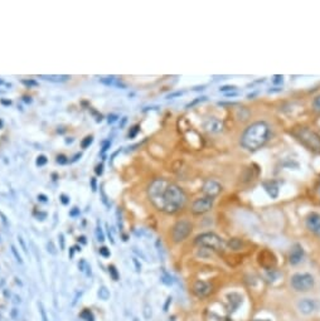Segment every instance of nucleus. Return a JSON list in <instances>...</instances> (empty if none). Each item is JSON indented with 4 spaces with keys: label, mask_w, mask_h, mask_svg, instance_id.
<instances>
[{
    "label": "nucleus",
    "mask_w": 320,
    "mask_h": 321,
    "mask_svg": "<svg viewBox=\"0 0 320 321\" xmlns=\"http://www.w3.org/2000/svg\"><path fill=\"white\" fill-rule=\"evenodd\" d=\"M148 197L158 210L167 214L179 212L187 201L184 190L164 178H158L150 183L148 186Z\"/></svg>",
    "instance_id": "obj_1"
},
{
    "label": "nucleus",
    "mask_w": 320,
    "mask_h": 321,
    "mask_svg": "<svg viewBox=\"0 0 320 321\" xmlns=\"http://www.w3.org/2000/svg\"><path fill=\"white\" fill-rule=\"evenodd\" d=\"M271 128L265 121H257L245 128L241 135V145L248 151H257L270 140Z\"/></svg>",
    "instance_id": "obj_2"
},
{
    "label": "nucleus",
    "mask_w": 320,
    "mask_h": 321,
    "mask_svg": "<svg viewBox=\"0 0 320 321\" xmlns=\"http://www.w3.org/2000/svg\"><path fill=\"white\" fill-rule=\"evenodd\" d=\"M301 144L314 152H320V135L309 127H299L292 132Z\"/></svg>",
    "instance_id": "obj_3"
},
{
    "label": "nucleus",
    "mask_w": 320,
    "mask_h": 321,
    "mask_svg": "<svg viewBox=\"0 0 320 321\" xmlns=\"http://www.w3.org/2000/svg\"><path fill=\"white\" fill-rule=\"evenodd\" d=\"M194 243L202 248H208L216 252H223L226 249V242L214 233H202L194 239Z\"/></svg>",
    "instance_id": "obj_4"
},
{
    "label": "nucleus",
    "mask_w": 320,
    "mask_h": 321,
    "mask_svg": "<svg viewBox=\"0 0 320 321\" xmlns=\"http://www.w3.org/2000/svg\"><path fill=\"white\" fill-rule=\"evenodd\" d=\"M291 286L294 290L305 292L314 287V277L309 273H296L291 277Z\"/></svg>",
    "instance_id": "obj_5"
},
{
    "label": "nucleus",
    "mask_w": 320,
    "mask_h": 321,
    "mask_svg": "<svg viewBox=\"0 0 320 321\" xmlns=\"http://www.w3.org/2000/svg\"><path fill=\"white\" fill-rule=\"evenodd\" d=\"M193 225L191 222L188 220H179L174 224V227L172 229V238L175 243H179L184 241L187 237L192 233Z\"/></svg>",
    "instance_id": "obj_6"
},
{
    "label": "nucleus",
    "mask_w": 320,
    "mask_h": 321,
    "mask_svg": "<svg viewBox=\"0 0 320 321\" xmlns=\"http://www.w3.org/2000/svg\"><path fill=\"white\" fill-rule=\"evenodd\" d=\"M213 204H214V199H212V198H208V197L198 198L192 204V213L195 214V216H202V214L209 212L213 208Z\"/></svg>",
    "instance_id": "obj_7"
},
{
    "label": "nucleus",
    "mask_w": 320,
    "mask_h": 321,
    "mask_svg": "<svg viewBox=\"0 0 320 321\" xmlns=\"http://www.w3.org/2000/svg\"><path fill=\"white\" fill-rule=\"evenodd\" d=\"M202 192L204 194V197H208V198H212L214 199L216 197H218L222 192V185L217 182V180H213V179H208L204 182L203 186H202Z\"/></svg>",
    "instance_id": "obj_8"
},
{
    "label": "nucleus",
    "mask_w": 320,
    "mask_h": 321,
    "mask_svg": "<svg viewBox=\"0 0 320 321\" xmlns=\"http://www.w3.org/2000/svg\"><path fill=\"white\" fill-rule=\"evenodd\" d=\"M212 292V285L206 282V281H195L193 285V293L199 297V299H203V297H207L209 293Z\"/></svg>",
    "instance_id": "obj_9"
},
{
    "label": "nucleus",
    "mask_w": 320,
    "mask_h": 321,
    "mask_svg": "<svg viewBox=\"0 0 320 321\" xmlns=\"http://www.w3.org/2000/svg\"><path fill=\"white\" fill-rule=\"evenodd\" d=\"M204 128L212 134L221 132L223 130V121L217 117H209L204 121Z\"/></svg>",
    "instance_id": "obj_10"
},
{
    "label": "nucleus",
    "mask_w": 320,
    "mask_h": 321,
    "mask_svg": "<svg viewBox=\"0 0 320 321\" xmlns=\"http://www.w3.org/2000/svg\"><path fill=\"white\" fill-rule=\"evenodd\" d=\"M298 308H299L300 312H303L305 315H309L318 308V302L315 300H311V299H303L298 302Z\"/></svg>",
    "instance_id": "obj_11"
},
{
    "label": "nucleus",
    "mask_w": 320,
    "mask_h": 321,
    "mask_svg": "<svg viewBox=\"0 0 320 321\" xmlns=\"http://www.w3.org/2000/svg\"><path fill=\"white\" fill-rule=\"evenodd\" d=\"M306 225L311 232L320 234V216L316 213H311L309 217L306 218Z\"/></svg>",
    "instance_id": "obj_12"
},
{
    "label": "nucleus",
    "mask_w": 320,
    "mask_h": 321,
    "mask_svg": "<svg viewBox=\"0 0 320 321\" xmlns=\"http://www.w3.org/2000/svg\"><path fill=\"white\" fill-rule=\"evenodd\" d=\"M304 257V251H303V247L299 246V244H295L291 249L290 252V257H289V261L291 265H298L300 261L303 259Z\"/></svg>",
    "instance_id": "obj_13"
},
{
    "label": "nucleus",
    "mask_w": 320,
    "mask_h": 321,
    "mask_svg": "<svg viewBox=\"0 0 320 321\" xmlns=\"http://www.w3.org/2000/svg\"><path fill=\"white\" fill-rule=\"evenodd\" d=\"M265 189H266V192L268 193V195L271 198H276L279 195V186L275 182H267L264 184Z\"/></svg>",
    "instance_id": "obj_14"
},
{
    "label": "nucleus",
    "mask_w": 320,
    "mask_h": 321,
    "mask_svg": "<svg viewBox=\"0 0 320 321\" xmlns=\"http://www.w3.org/2000/svg\"><path fill=\"white\" fill-rule=\"evenodd\" d=\"M39 78H43L45 81H51V82H64L69 78V76H59V75H51V76H44V75H40Z\"/></svg>",
    "instance_id": "obj_15"
},
{
    "label": "nucleus",
    "mask_w": 320,
    "mask_h": 321,
    "mask_svg": "<svg viewBox=\"0 0 320 321\" xmlns=\"http://www.w3.org/2000/svg\"><path fill=\"white\" fill-rule=\"evenodd\" d=\"M97 295H98L100 299L103 300V301H107V300L110 299V291L107 290V287H106V286H101V287L98 289Z\"/></svg>",
    "instance_id": "obj_16"
},
{
    "label": "nucleus",
    "mask_w": 320,
    "mask_h": 321,
    "mask_svg": "<svg viewBox=\"0 0 320 321\" xmlns=\"http://www.w3.org/2000/svg\"><path fill=\"white\" fill-rule=\"evenodd\" d=\"M116 78L114 77V76H109V77H102V78H100V82L101 83H103V85H106V86H112V85H116Z\"/></svg>",
    "instance_id": "obj_17"
},
{
    "label": "nucleus",
    "mask_w": 320,
    "mask_h": 321,
    "mask_svg": "<svg viewBox=\"0 0 320 321\" xmlns=\"http://www.w3.org/2000/svg\"><path fill=\"white\" fill-rule=\"evenodd\" d=\"M38 308H39V314H40L42 321H49V320H48V315H47V312H45L44 305H43L42 302H38Z\"/></svg>",
    "instance_id": "obj_18"
},
{
    "label": "nucleus",
    "mask_w": 320,
    "mask_h": 321,
    "mask_svg": "<svg viewBox=\"0 0 320 321\" xmlns=\"http://www.w3.org/2000/svg\"><path fill=\"white\" fill-rule=\"evenodd\" d=\"M81 317L82 319H85L86 321H93L94 320V317H93V314L88 310V308H86L85 311H82V314H81Z\"/></svg>",
    "instance_id": "obj_19"
},
{
    "label": "nucleus",
    "mask_w": 320,
    "mask_h": 321,
    "mask_svg": "<svg viewBox=\"0 0 320 321\" xmlns=\"http://www.w3.org/2000/svg\"><path fill=\"white\" fill-rule=\"evenodd\" d=\"M109 273L111 275V277H112L114 281H118V278H120V276H118V272H117V269H116L115 266H109Z\"/></svg>",
    "instance_id": "obj_20"
},
{
    "label": "nucleus",
    "mask_w": 320,
    "mask_h": 321,
    "mask_svg": "<svg viewBox=\"0 0 320 321\" xmlns=\"http://www.w3.org/2000/svg\"><path fill=\"white\" fill-rule=\"evenodd\" d=\"M313 109L316 111V112H320V93L316 94L313 100Z\"/></svg>",
    "instance_id": "obj_21"
},
{
    "label": "nucleus",
    "mask_w": 320,
    "mask_h": 321,
    "mask_svg": "<svg viewBox=\"0 0 320 321\" xmlns=\"http://www.w3.org/2000/svg\"><path fill=\"white\" fill-rule=\"evenodd\" d=\"M92 141H93V137H92V136L85 137L83 140H82V142H81V147H82V149H87V147L92 144Z\"/></svg>",
    "instance_id": "obj_22"
},
{
    "label": "nucleus",
    "mask_w": 320,
    "mask_h": 321,
    "mask_svg": "<svg viewBox=\"0 0 320 321\" xmlns=\"http://www.w3.org/2000/svg\"><path fill=\"white\" fill-rule=\"evenodd\" d=\"M10 248H11V253L14 254V257H15V259H17V262L21 265V263H23V258H21V256L19 254V252H18V249H17V248H15L14 246H11Z\"/></svg>",
    "instance_id": "obj_23"
},
{
    "label": "nucleus",
    "mask_w": 320,
    "mask_h": 321,
    "mask_svg": "<svg viewBox=\"0 0 320 321\" xmlns=\"http://www.w3.org/2000/svg\"><path fill=\"white\" fill-rule=\"evenodd\" d=\"M98 252H100V254H101L102 257H105V258H109V257L111 256V252H110V249H109L107 247H101V248L98 249Z\"/></svg>",
    "instance_id": "obj_24"
},
{
    "label": "nucleus",
    "mask_w": 320,
    "mask_h": 321,
    "mask_svg": "<svg viewBox=\"0 0 320 321\" xmlns=\"http://www.w3.org/2000/svg\"><path fill=\"white\" fill-rule=\"evenodd\" d=\"M139 131H140V126H139V125H135V126L131 128V131L129 132V137H130V139H134V137L137 135Z\"/></svg>",
    "instance_id": "obj_25"
},
{
    "label": "nucleus",
    "mask_w": 320,
    "mask_h": 321,
    "mask_svg": "<svg viewBox=\"0 0 320 321\" xmlns=\"http://www.w3.org/2000/svg\"><path fill=\"white\" fill-rule=\"evenodd\" d=\"M96 237H97V241H98V242H103V241H105V234H103L101 227H97V229H96Z\"/></svg>",
    "instance_id": "obj_26"
},
{
    "label": "nucleus",
    "mask_w": 320,
    "mask_h": 321,
    "mask_svg": "<svg viewBox=\"0 0 320 321\" xmlns=\"http://www.w3.org/2000/svg\"><path fill=\"white\" fill-rule=\"evenodd\" d=\"M47 161H48V160H47V158H45L44 155H39V156L37 158V165H38V166H43V165H45Z\"/></svg>",
    "instance_id": "obj_27"
},
{
    "label": "nucleus",
    "mask_w": 320,
    "mask_h": 321,
    "mask_svg": "<svg viewBox=\"0 0 320 321\" xmlns=\"http://www.w3.org/2000/svg\"><path fill=\"white\" fill-rule=\"evenodd\" d=\"M59 199H61V201H62V204H63V205H67V204H69V197H67L66 194H61V197H59Z\"/></svg>",
    "instance_id": "obj_28"
},
{
    "label": "nucleus",
    "mask_w": 320,
    "mask_h": 321,
    "mask_svg": "<svg viewBox=\"0 0 320 321\" xmlns=\"http://www.w3.org/2000/svg\"><path fill=\"white\" fill-rule=\"evenodd\" d=\"M67 158L64 156V155H58L57 156V162L58 164H61V165H63V164H67Z\"/></svg>",
    "instance_id": "obj_29"
},
{
    "label": "nucleus",
    "mask_w": 320,
    "mask_h": 321,
    "mask_svg": "<svg viewBox=\"0 0 320 321\" xmlns=\"http://www.w3.org/2000/svg\"><path fill=\"white\" fill-rule=\"evenodd\" d=\"M91 188H92V192H96L97 190V180H96V178H91Z\"/></svg>",
    "instance_id": "obj_30"
},
{
    "label": "nucleus",
    "mask_w": 320,
    "mask_h": 321,
    "mask_svg": "<svg viewBox=\"0 0 320 321\" xmlns=\"http://www.w3.org/2000/svg\"><path fill=\"white\" fill-rule=\"evenodd\" d=\"M47 248H48V252H51L52 254H56V248L53 246V242H48V244H47Z\"/></svg>",
    "instance_id": "obj_31"
},
{
    "label": "nucleus",
    "mask_w": 320,
    "mask_h": 321,
    "mask_svg": "<svg viewBox=\"0 0 320 321\" xmlns=\"http://www.w3.org/2000/svg\"><path fill=\"white\" fill-rule=\"evenodd\" d=\"M18 242L20 243V246H21V248H23V251H24L25 253H28V249H27V246H25V242L23 241V238L21 237H18Z\"/></svg>",
    "instance_id": "obj_32"
},
{
    "label": "nucleus",
    "mask_w": 320,
    "mask_h": 321,
    "mask_svg": "<svg viewBox=\"0 0 320 321\" xmlns=\"http://www.w3.org/2000/svg\"><path fill=\"white\" fill-rule=\"evenodd\" d=\"M94 173H96L97 175H102V173H103V165H102V164H98V165L96 166V169H94Z\"/></svg>",
    "instance_id": "obj_33"
},
{
    "label": "nucleus",
    "mask_w": 320,
    "mask_h": 321,
    "mask_svg": "<svg viewBox=\"0 0 320 321\" xmlns=\"http://www.w3.org/2000/svg\"><path fill=\"white\" fill-rule=\"evenodd\" d=\"M117 118H118L117 115H114V113H112V115H109V117H107V122H109V124H114V122L117 120Z\"/></svg>",
    "instance_id": "obj_34"
},
{
    "label": "nucleus",
    "mask_w": 320,
    "mask_h": 321,
    "mask_svg": "<svg viewBox=\"0 0 320 321\" xmlns=\"http://www.w3.org/2000/svg\"><path fill=\"white\" fill-rule=\"evenodd\" d=\"M69 216H71V217H77V216H79V209H78V208H73L72 210L69 212Z\"/></svg>",
    "instance_id": "obj_35"
},
{
    "label": "nucleus",
    "mask_w": 320,
    "mask_h": 321,
    "mask_svg": "<svg viewBox=\"0 0 320 321\" xmlns=\"http://www.w3.org/2000/svg\"><path fill=\"white\" fill-rule=\"evenodd\" d=\"M38 200L42 201V203H47V201H48V197L44 195V194H39L38 195Z\"/></svg>",
    "instance_id": "obj_36"
},
{
    "label": "nucleus",
    "mask_w": 320,
    "mask_h": 321,
    "mask_svg": "<svg viewBox=\"0 0 320 321\" xmlns=\"http://www.w3.org/2000/svg\"><path fill=\"white\" fill-rule=\"evenodd\" d=\"M58 238H59V243H61V249H64V237H63V234L61 233L58 235Z\"/></svg>",
    "instance_id": "obj_37"
},
{
    "label": "nucleus",
    "mask_w": 320,
    "mask_h": 321,
    "mask_svg": "<svg viewBox=\"0 0 320 321\" xmlns=\"http://www.w3.org/2000/svg\"><path fill=\"white\" fill-rule=\"evenodd\" d=\"M110 145H111V142H110V141H105V142H103V146H102V152H106V151H107V149L110 147Z\"/></svg>",
    "instance_id": "obj_38"
},
{
    "label": "nucleus",
    "mask_w": 320,
    "mask_h": 321,
    "mask_svg": "<svg viewBox=\"0 0 320 321\" xmlns=\"http://www.w3.org/2000/svg\"><path fill=\"white\" fill-rule=\"evenodd\" d=\"M85 266H86V262H85V259H81V262L78 263V268H79L81 271H85V268H86Z\"/></svg>",
    "instance_id": "obj_39"
},
{
    "label": "nucleus",
    "mask_w": 320,
    "mask_h": 321,
    "mask_svg": "<svg viewBox=\"0 0 320 321\" xmlns=\"http://www.w3.org/2000/svg\"><path fill=\"white\" fill-rule=\"evenodd\" d=\"M23 83H24V85H27V86H37V82L35 81H23Z\"/></svg>",
    "instance_id": "obj_40"
},
{
    "label": "nucleus",
    "mask_w": 320,
    "mask_h": 321,
    "mask_svg": "<svg viewBox=\"0 0 320 321\" xmlns=\"http://www.w3.org/2000/svg\"><path fill=\"white\" fill-rule=\"evenodd\" d=\"M133 262H134V265H135V267H136V271H137V272H140V269H141V266H140V263L137 262V259H136V258H134V259H133Z\"/></svg>",
    "instance_id": "obj_41"
},
{
    "label": "nucleus",
    "mask_w": 320,
    "mask_h": 321,
    "mask_svg": "<svg viewBox=\"0 0 320 321\" xmlns=\"http://www.w3.org/2000/svg\"><path fill=\"white\" fill-rule=\"evenodd\" d=\"M170 302H172V297H168L167 302H165V305H164V311H167V310H168V306H169Z\"/></svg>",
    "instance_id": "obj_42"
},
{
    "label": "nucleus",
    "mask_w": 320,
    "mask_h": 321,
    "mask_svg": "<svg viewBox=\"0 0 320 321\" xmlns=\"http://www.w3.org/2000/svg\"><path fill=\"white\" fill-rule=\"evenodd\" d=\"M226 90L233 91V90H236V87H234V86H226V87H222V88H221V91H226Z\"/></svg>",
    "instance_id": "obj_43"
},
{
    "label": "nucleus",
    "mask_w": 320,
    "mask_h": 321,
    "mask_svg": "<svg viewBox=\"0 0 320 321\" xmlns=\"http://www.w3.org/2000/svg\"><path fill=\"white\" fill-rule=\"evenodd\" d=\"M0 102H2V105H4V106H10V105H11V101H10V100H2Z\"/></svg>",
    "instance_id": "obj_44"
},
{
    "label": "nucleus",
    "mask_w": 320,
    "mask_h": 321,
    "mask_svg": "<svg viewBox=\"0 0 320 321\" xmlns=\"http://www.w3.org/2000/svg\"><path fill=\"white\" fill-rule=\"evenodd\" d=\"M78 241H79L82 244H86V243H87V241H86V237H83V235H82V237H79V238H78Z\"/></svg>",
    "instance_id": "obj_45"
},
{
    "label": "nucleus",
    "mask_w": 320,
    "mask_h": 321,
    "mask_svg": "<svg viewBox=\"0 0 320 321\" xmlns=\"http://www.w3.org/2000/svg\"><path fill=\"white\" fill-rule=\"evenodd\" d=\"M73 254H75V248H69V252H68L69 258H73Z\"/></svg>",
    "instance_id": "obj_46"
},
{
    "label": "nucleus",
    "mask_w": 320,
    "mask_h": 321,
    "mask_svg": "<svg viewBox=\"0 0 320 321\" xmlns=\"http://www.w3.org/2000/svg\"><path fill=\"white\" fill-rule=\"evenodd\" d=\"M276 79H274V83H279V82H282V76H275Z\"/></svg>",
    "instance_id": "obj_47"
},
{
    "label": "nucleus",
    "mask_w": 320,
    "mask_h": 321,
    "mask_svg": "<svg viewBox=\"0 0 320 321\" xmlns=\"http://www.w3.org/2000/svg\"><path fill=\"white\" fill-rule=\"evenodd\" d=\"M86 269H87V272H86V275L87 276H91V266H88V265H86Z\"/></svg>",
    "instance_id": "obj_48"
},
{
    "label": "nucleus",
    "mask_w": 320,
    "mask_h": 321,
    "mask_svg": "<svg viewBox=\"0 0 320 321\" xmlns=\"http://www.w3.org/2000/svg\"><path fill=\"white\" fill-rule=\"evenodd\" d=\"M45 217H47L45 213H39L38 214V218H40V220H43V218H45Z\"/></svg>",
    "instance_id": "obj_49"
},
{
    "label": "nucleus",
    "mask_w": 320,
    "mask_h": 321,
    "mask_svg": "<svg viewBox=\"0 0 320 321\" xmlns=\"http://www.w3.org/2000/svg\"><path fill=\"white\" fill-rule=\"evenodd\" d=\"M78 158H81V152H79V154H76V155H75V158H73V160H72V161H77V160H78Z\"/></svg>",
    "instance_id": "obj_50"
},
{
    "label": "nucleus",
    "mask_w": 320,
    "mask_h": 321,
    "mask_svg": "<svg viewBox=\"0 0 320 321\" xmlns=\"http://www.w3.org/2000/svg\"><path fill=\"white\" fill-rule=\"evenodd\" d=\"M24 101H25L27 103H30V102H32V98H30V97H24Z\"/></svg>",
    "instance_id": "obj_51"
},
{
    "label": "nucleus",
    "mask_w": 320,
    "mask_h": 321,
    "mask_svg": "<svg viewBox=\"0 0 320 321\" xmlns=\"http://www.w3.org/2000/svg\"><path fill=\"white\" fill-rule=\"evenodd\" d=\"M75 248V251H81V247H78V246H76V247H73Z\"/></svg>",
    "instance_id": "obj_52"
},
{
    "label": "nucleus",
    "mask_w": 320,
    "mask_h": 321,
    "mask_svg": "<svg viewBox=\"0 0 320 321\" xmlns=\"http://www.w3.org/2000/svg\"><path fill=\"white\" fill-rule=\"evenodd\" d=\"M3 127V120H0V128Z\"/></svg>",
    "instance_id": "obj_53"
},
{
    "label": "nucleus",
    "mask_w": 320,
    "mask_h": 321,
    "mask_svg": "<svg viewBox=\"0 0 320 321\" xmlns=\"http://www.w3.org/2000/svg\"><path fill=\"white\" fill-rule=\"evenodd\" d=\"M255 321H270V320H255Z\"/></svg>",
    "instance_id": "obj_54"
},
{
    "label": "nucleus",
    "mask_w": 320,
    "mask_h": 321,
    "mask_svg": "<svg viewBox=\"0 0 320 321\" xmlns=\"http://www.w3.org/2000/svg\"><path fill=\"white\" fill-rule=\"evenodd\" d=\"M133 321H140V320H139V319H134Z\"/></svg>",
    "instance_id": "obj_55"
}]
</instances>
